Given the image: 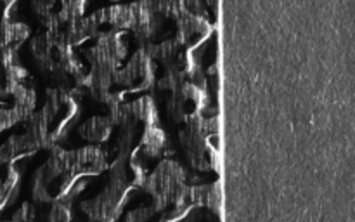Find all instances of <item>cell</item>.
Masks as SVG:
<instances>
[{
  "label": "cell",
  "instance_id": "obj_1",
  "mask_svg": "<svg viewBox=\"0 0 355 222\" xmlns=\"http://www.w3.org/2000/svg\"><path fill=\"white\" fill-rule=\"evenodd\" d=\"M80 114L76 90H64L52 87L47 90V101L40 111L28 118L24 137L35 151L54 148L69 132Z\"/></svg>",
  "mask_w": 355,
  "mask_h": 222
},
{
  "label": "cell",
  "instance_id": "obj_2",
  "mask_svg": "<svg viewBox=\"0 0 355 222\" xmlns=\"http://www.w3.org/2000/svg\"><path fill=\"white\" fill-rule=\"evenodd\" d=\"M85 187V180L75 179L64 162V149L59 146L51 148L47 162L35 172L31 194L38 205L52 203L58 200H75L76 194Z\"/></svg>",
  "mask_w": 355,
  "mask_h": 222
},
{
  "label": "cell",
  "instance_id": "obj_3",
  "mask_svg": "<svg viewBox=\"0 0 355 222\" xmlns=\"http://www.w3.org/2000/svg\"><path fill=\"white\" fill-rule=\"evenodd\" d=\"M217 123V118L207 120L201 113L184 123V128L180 130V144L194 169H217L215 166L218 155V148L215 144L218 132Z\"/></svg>",
  "mask_w": 355,
  "mask_h": 222
},
{
  "label": "cell",
  "instance_id": "obj_4",
  "mask_svg": "<svg viewBox=\"0 0 355 222\" xmlns=\"http://www.w3.org/2000/svg\"><path fill=\"white\" fill-rule=\"evenodd\" d=\"M142 187L153 196V207L166 212L187 187L186 170L175 160H163L149 176H146Z\"/></svg>",
  "mask_w": 355,
  "mask_h": 222
},
{
  "label": "cell",
  "instance_id": "obj_5",
  "mask_svg": "<svg viewBox=\"0 0 355 222\" xmlns=\"http://www.w3.org/2000/svg\"><path fill=\"white\" fill-rule=\"evenodd\" d=\"M153 80H155V66L146 49H139L125 65V68H118L113 76L114 85L120 87L123 94L127 90L148 89L151 87Z\"/></svg>",
  "mask_w": 355,
  "mask_h": 222
},
{
  "label": "cell",
  "instance_id": "obj_6",
  "mask_svg": "<svg viewBox=\"0 0 355 222\" xmlns=\"http://www.w3.org/2000/svg\"><path fill=\"white\" fill-rule=\"evenodd\" d=\"M128 193L120 187L110 186L97 194L96 198H90L80 203L82 210L89 215L92 222H116L121 215V210L127 205Z\"/></svg>",
  "mask_w": 355,
  "mask_h": 222
},
{
  "label": "cell",
  "instance_id": "obj_7",
  "mask_svg": "<svg viewBox=\"0 0 355 222\" xmlns=\"http://www.w3.org/2000/svg\"><path fill=\"white\" fill-rule=\"evenodd\" d=\"M205 104V92L201 87L194 85L191 80L184 82L177 89L170 92L166 111L173 123H186L193 117L200 114L201 108Z\"/></svg>",
  "mask_w": 355,
  "mask_h": 222
},
{
  "label": "cell",
  "instance_id": "obj_8",
  "mask_svg": "<svg viewBox=\"0 0 355 222\" xmlns=\"http://www.w3.org/2000/svg\"><path fill=\"white\" fill-rule=\"evenodd\" d=\"M127 54V45L121 38L120 31L107 30L99 33L97 44L92 49L85 51L87 59L92 66H104V68L118 69L120 62Z\"/></svg>",
  "mask_w": 355,
  "mask_h": 222
},
{
  "label": "cell",
  "instance_id": "obj_9",
  "mask_svg": "<svg viewBox=\"0 0 355 222\" xmlns=\"http://www.w3.org/2000/svg\"><path fill=\"white\" fill-rule=\"evenodd\" d=\"M146 172L144 165L134 153H118L114 162L110 166V184L130 193L135 187H142Z\"/></svg>",
  "mask_w": 355,
  "mask_h": 222
},
{
  "label": "cell",
  "instance_id": "obj_10",
  "mask_svg": "<svg viewBox=\"0 0 355 222\" xmlns=\"http://www.w3.org/2000/svg\"><path fill=\"white\" fill-rule=\"evenodd\" d=\"M64 162L75 179L85 176H99L107 169V155L97 146H85L75 151H64Z\"/></svg>",
  "mask_w": 355,
  "mask_h": 222
},
{
  "label": "cell",
  "instance_id": "obj_11",
  "mask_svg": "<svg viewBox=\"0 0 355 222\" xmlns=\"http://www.w3.org/2000/svg\"><path fill=\"white\" fill-rule=\"evenodd\" d=\"M33 153L37 151L31 148L24 135H12V137H9L0 146V173L6 172L9 166L16 165L17 160H21L23 156L33 155Z\"/></svg>",
  "mask_w": 355,
  "mask_h": 222
},
{
  "label": "cell",
  "instance_id": "obj_12",
  "mask_svg": "<svg viewBox=\"0 0 355 222\" xmlns=\"http://www.w3.org/2000/svg\"><path fill=\"white\" fill-rule=\"evenodd\" d=\"M12 106L9 108L10 113H12L14 120L23 121L28 120L31 114L35 113V104H37V94L31 87L28 85H19L16 90L12 92Z\"/></svg>",
  "mask_w": 355,
  "mask_h": 222
},
{
  "label": "cell",
  "instance_id": "obj_13",
  "mask_svg": "<svg viewBox=\"0 0 355 222\" xmlns=\"http://www.w3.org/2000/svg\"><path fill=\"white\" fill-rule=\"evenodd\" d=\"M113 127L114 125L110 120V117H92L80 125L78 134L80 137L92 142V144H101V142H106L110 139Z\"/></svg>",
  "mask_w": 355,
  "mask_h": 222
},
{
  "label": "cell",
  "instance_id": "obj_14",
  "mask_svg": "<svg viewBox=\"0 0 355 222\" xmlns=\"http://www.w3.org/2000/svg\"><path fill=\"white\" fill-rule=\"evenodd\" d=\"M99 33V24L96 23L94 16L90 17H78L73 23H69L66 26L64 37L68 42L69 47L73 45H80L82 42H85L87 38H92Z\"/></svg>",
  "mask_w": 355,
  "mask_h": 222
},
{
  "label": "cell",
  "instance_id": "obj_15",
  "mask_svg": "<svg viewBox=\"0 0 355 222\" xmlns=\"http://www.w3.org/2000/svg\"><path fill=\"white\" fill-rule=\"evenodd\" d=\"M35 222H71V201L58 200L40 205Z\"/></svg>",
  "mask_w": 355,
  "mask_h": 222
},
{
  "label": "cell",
  "instance_id": "obj_16",
  "mask_svg": "<svg viewBox=\"0 0 355 222\" xmlns=\"http://www.w3.org/2000/svg\"><path fill=\"white\" fill-rule=\"evenodd\" d=\"M19 169L16 165L9 166L6 172L0 173V210L12 203L19 193Z\"/></svg>",
  "mask_w": 355,
  "mask_h": 222
},
{
  "label": "cell",
  "instance_id": "obj_17",
  "mask_svg": "<svg viewBox=\"0 0 355 222\" xmlns=\"http://www.w3.org/2000/svg\"><path fill=\"white\" fill-rule=\"evenodd\" d=\"M191 203L194 207H207L217 210L220 205L218 184H203V186L191 187Z\"/></svg>",
  "mask_w": 355,
  "mask_h": 222
},
{
  "label": "cell",
  "instance_id": "obj_18",
  "mask_svg": "<svg viewBox=\"0 0 355 222\" xmlns=\"http://www.w3.org/2000/svg\"><path fill=\"white\" fill-rule=\"evenodd\" d=\"M165 221V212L158 210L156 207L149 205V207H139L132 210L130 214L125 217L123 222H163Z\"/></svg>",
  "mask_w": 355,
  "mask_h": 222
},
{
  "label": "cell",
  "instance_id": "obj_19",
  "mask_svg": "<svg viewBox=\"0 0 355 222\" xmlns=\"http://www.w3.org/2000/svg\"><path fill=\"white\" fill-rule=\"evenodd\" d=\"M35 217H37V207L26 201V203L21 205V208L14 212L12 219L9 222H35Z\"/></svg>",
  "mask_w": 355,
  "mask_h": 222
},
{
  "label": "cell",
  "instance_id": "obj_20",
  "mask_svg": "<svg viewBox=\"0 0 355 222\" xmlns=\"http://www.w3.org/2000/svg\"><path fill=\"white\" fill-rule=\"evenodd\" d=\"M0 222H6V221H0Z\"/></svg>",
  "mask_w": 355,
  "mask_h": 222
}]
</instances>
